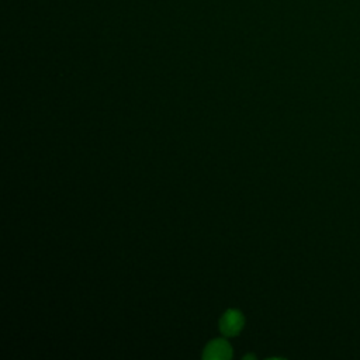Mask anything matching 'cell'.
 Segmentation results:
<instances>
[{
	"instance_id": "cell-1",
	"label": "cell",
	"mask_w": 360,
	"mask_h": 360,
	"mask_svg": "<svg viewBox=\"0 0 360 360\" xmlns=\"http://www.w3.org/2000/svg\"><path fill=\"white\" fill-rule=\"evenodd\" d=\"M243 323H245V319L240 311L228 309L219 321V329L225 336H233L242 330Z\"/></svg>"
},
{
	"instance_id": "cell-2",
	"label": "cell",
	"mask_w": 360,
	"mask_h": 360,
	"mask_svg": "<svg viewBox=\"0 0 360 360\" xmlns=\"http://www.w3.org/2000/svg\"><path fill=\"white\" fill-rule=\"evenodd\" d=\"M232 356L231 345L225 339H214L211 340L202 353V359L205 360H228Z\"/></svg>"
}]
</instances>
